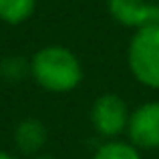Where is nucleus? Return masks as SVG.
<instances>
[{"instance_id":"obj_4","label":"nucleus","mask_w":159,"mask_h":159,"mask_svg":"<svg viewBox=\"0 0 159 159\" xmlns=\"http://www.w3.org/2000/svg\"><path fill=\"white\" fill-rule=\"evenodd\" d=\"M127 133L135 147L157 149L159 147V101H149L137 107L129 117Z\"/></svg>"},{"instance_id":"obj_9","label":"nucleus","mask_w":159,"mask_h":159,"mask_svg":"<svg viewBox=\"0 0 159 159\" xmlns=\"http://www.w3.org/2000/svg\"><path fill=\"white\" fill-rule=\"evenodd\" d=\"M0 159H16V157H12L10 153H4V151H0Z\"/></svg>"},{"instance_id":"obj_2","label":"nucleus","mask_w":159,"mask_h":159,"mask_svg":"<svg viewBox=\"0 0 159 159\" xmlns=\"http://www.w3.org/2000/svg\"><path fill=\"white\" fill-rule=\"evenodd\" d=\"M127 61L133 77L141 85L159 89V24H149L135 32Z\"/></svg>"},{"instance_id":"obj_6","label":"nucleus","mask_w":159,"mask_h":159,"mask_svg":"<svg viewBox=\"0 0 159 159\" xmlns=\"http://www.w3.org/2000/svg\"><path fill=\"white\" fill-rule=\"evenodd\" d=\"M16 145L22 149L24 153H34L47 141V129L40 121L36 119H26L16 127Z\"/></svg>"},{"instance_id":"obj_7","label":"nucleus","mask_w":159,"mask_h":159,"mask_svg":"<svg viewBox=\"0 0 159 159\" xmlns=\"http://www.w3.org/2000/svg\"><path fill=\"white\" fill-rule=\"evenodd\" d=\"M36 0H0V20L8 24H20L30 18Z\"/></svg>"},{"instance_id":"obj_10","label":"nucleus","mask_w":159,"mask_h":159,"mask_svg":"<svg viewBox=\"0 0 159 159\" xmlns=\"http://www.w3.org/2000/svg\"><path fill=\"white\" fill-rule=\"evenodd\" d=\"M157 24H159V4H157Z\"/></svg>"},{"instance_id":"obj_1","label":"nucleus","mask_w":159,"mask_h":159,"mask_svg":"<svg viewBox=\"0 0 159 159\" xmlns=\"http://www.w3.org/2000/svg\"><path fill=\"white\" fill-rule=\"evenodd\" d=\"M30 70L34 81L51 93H70L83 81L79 58L65 47H44L32 57Z\"/></svg>"},{"instance_id":"obj_3","label":"nucleus","mask_w":159,"mask_h":159,"mask_svg":"<svg viewBox=\"0 0 159 159\" xmlns=\"http://www.w3.org/2000/svg\"><path fill=\"white\" fill-rule=\"evenodd\" d=\"M129 117L131 113L127 109V103L113 93L101 95L91 109L93 127L103 137H117L119 133H123L129 125Z\"/></svg>"},{"instance_id":"obj_11","label":"nucleus","mask_w":159,"mask_h":159,"mask_svg":"<svg viewBox=\"0 0 159 159\" xmlns=\"http://www.w3.org/2000/svg\"><path fill=\"white\" fill-rule=\"evenodd\" d=\"M36 159H52V157H47V155H44V157H36Z\"/></svg>"},{"instance_id":"obj_5","label":"nucleus","mask_w":159,"mask_h":159,"mask_svg":"<svg viewBox=\"0 0 159 159\" xmlns=\"http://www.w3.org/2000/svg\"><path fill=\"white\" fill-rule=\"evenodd\" d=\"M109 12L119 24L137 30L157 24V4L147 0H109Z\"/></svg>"},{"instance_id":"obj_8","label":"nucleus","mask_w":159,"mask_h":159,"mask_svg":"<svg viewBox=\"0 0 159 159\" xmlns=\"http://www.w3.org/2000/svg\"><path fill=\"white\" fill-rule=\"evenodd\" d=\"M93 159H141L139 151L133 143L125 141H109L95 151Z\"/></svg>"}]
</instances>
